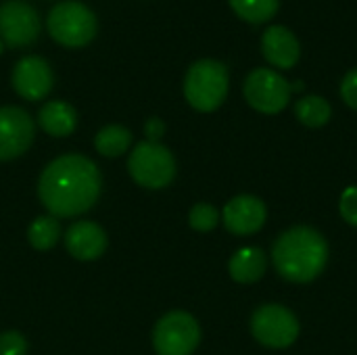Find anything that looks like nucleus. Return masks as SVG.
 Masks as SVG:
<instances>
[{
  "label": "nucleus",
  "instance_id": "obj_14",
  "mask_svg": "<svg viewBox=\"0 0 357 355\" xmlns=\"http://www.w3.org/2000/svg\"><path fill=\"white\" fill-rule=\"evenodd\" d=\"M65 247L75 259L90 262L105 253L107 234L94 222H75L65 234Z\"/></svg>",
  "mask_w": 357,
  "mask_h": 355
},
{
  "label": "nucleus",
  "instance_id": "obj_25",
  "mask_svg": "<svg viewBox=\"0 0 357 355\" xmlns=\"http://www.w3.org/2000/svg\"><path fill=\"white\" fill-rule=\"evenodd\" d=\"M144 134H146L149 142H159V138L165 134V123H163V119H159V117L146 119V123H144Z\"/></svg>",
  "mask_w": 357,
  "mask_h": 355
},
{
  "label": "nucleus",
  "instance_id": "obj_13",
  "mask_svg": "<svg viewBox=\"0 0 357 355\" xmlns=\"http://www.w3.org/2000/svg\"><path fill=\"white\" fill-rule=\"evenodd\" d=\"M261 52L268 63L278 69H291L301 56V46L297 36L284 25H272L261 36Z\"/></svg>",
  "mask_w": 357,
  "mask_h": 355
},
{
  "label": "nucleus",
  "instance_id": "obj_10",
  "mask_svg": "<svg viewBox=\"0 0 357 355\" xmlns=\"http://www.w3.org/2000/svg\"><path fill=\"white\" fill-rule=\"evenodd\" d=\"M31 115L21 107H0V161L21 157L33 142Z\"/></svg>",
  "mask_w": 357,
  "mask_h": 355
},
{
  "label": "nucleus",
  "instance_id": "obj_9",
  "mask_svg": "<svg viewBox=\"0 0 357 355\" xmlns=\"http://www.w3.org/2000/svg\"><path fill=\"white\" fill-rule=\"evenodd\" d=\"M40 17L25 0H6L0 4V40L8 48H25L40 36Z\"/></svg>",
  "mask_w": 357,
  "mask_h": 355
},
{
  "label": "nucleus",
  "instance_id": "obj_2",
  "mask_svg": "<svg viewBox=\"0 0 357 355\" xmlns=\"http://www.w3.org/2000/svg\"><path fill=\"white\" fill-rule=\"evenodd\" d=\"M272 259L284 280L305 285L316 280L326 268L328 245L318 230L310 226H295L274 243Z\"/></svg>",
  "mask_w": 357,
  "mask_h": 355
},
{
  "label": "nucleus",
  "instance_id": "obj_24",
  "mask_svg": "<svg viewBox=\"0 0 357 355\" xmlns=\"http://www.w3.org/2000/svg\"><path fill=\"white\" fill-rule=\"evenodd\" d=\"M341 96H343V100H345L351 109H356L357 111V67L356 69H351V71L343 77V82H341Z\"/></svg>",
  "mask_w": 357,
  "mask_h": 355
},
{
  "label": "nucleus",
  "instance_id": "obj_20",
  "mask_svg": "<svg viewBox=\"0 0 357 355\" xmlns=\"http://www.w3.org/2000/svg\"><path fill=\"white\" fill-rule=\"evenodd\" d=\"M59 236H61V224L52 216H42L33 220L27 230V241L38 251H48L50 247H54Z\"/></svg>",
  "mask_w": 357,
  "mask_h": 355
},
{
  "label": "nucleus",
  "instance_id": "obj_19",
  "mask_svg": "<svg viewBox=\"0 0 357 355\" xmlns=\"http://www.w3.org/2000/svg\"><path fill=\"white\" fill-rule=\"evenodd\" d=\"M236 17L247 23H266L270 21L280 6V0H228Z\"/></svg>",
  "mask_w": 357,
  "mask_h": 355
},
{
  "label": "nucleus",
  "instance_id": "obj_6",
  "mask_svg": "<svg viewBox=\"0 0 357 355\" xmlns=\"http://www.w3.org/2000/svg\"><path fill=\"white\" fill-rule=\"evenodd\" d=\"M251 333L261 345L270 349H287L299 337V320L284 305L270 303L253 314Z\"/></svg>",
  "mask_w": 357,
  "mask_h": 355
},
{
  "label": "nucleus",
  "instance_id": "obj_21",
  "mask_svg": "<svg viewBox=\"0 0 357 355\" xmlns=\"http://www.w3.org/2000/svg\"><path fill=\"white\" fill-rule=\"evenodd\" d=\"M220 222V213L213 205L209 203H197L192 209H190V216H188V224L190 228H195L197 232H209L218 226Z\"/></svg>",
  "mask_w": 357,
  "mask_h": 355
},
{
  "label": "nucleus",
  "instance_id": "obj_11",
  "mask_svg": "<svg viewBox=\"0 0 357 355\" xmlns=\"http://www.w3.org/2000/svg\"><path fill=\"white\" fill-rule=\"evenodd\" d=\"M13 88L15 92L25 98V100H42L48 96V92L52 90V69L48 65L46 59L38 56V54H27L23 59L17 61V65L13 67V75H10Z\"/></svg>",
  "mask_w": 357,
  "mask_h": 355
},
{
  "label": "nucleus",
  "instance_id": "obj_22",
  "mask_svg": "<svg viewBox=\"0 0 357 355\" xmlns=\"http://www.w3.org/2000/svg\"><path fill=\"white\" fill-rule=\"evenodd\" d=\"M27 341L19 333H2L0 335V355H25Z\"/></svg>",
  "mask_w": 357,
  "mask_h": 355
},
{
  "label": "nucleus",
  "instance_id": "obj_1",
  "mask_svg": "<svg viewBox=\"0 0 357 355\" xmlns=\"http://www.w3.org/2000/svg\"><path fill=\"white\" fill-rule=\"evenodd\" d=\"M38 195L52 218H73L88 211L100 195V172L84 155L56 157L40 176Z\"/></svg>",
  "mask_w": 357,
  "mask_h": 355
},
{
  "label": "nucleus",
  "instance_id": "obj_17",
  "mask_svg": "<svg viewBox=\"0 0 357 355\" xmlns=\"http://www.w3.org/2000/svg\"><path fill=\"white\" fill-rule=\"evenodd\" d=\"M295 115L307 128H322L331 121L333 109L326 98L310 94L295 103Z\"/></svg>",
  "mask_w": 357,
  "mask_h": 355
},
{
  "label": "nucleus",
  "instance_id": "obj_5",
  "mask_svg": "<svg viewBox=\"0 0 357 355\" xmlns=\"http://www.w3.org/2000/svg\"><path fill=\"white\" fill-rule=\"evenodd\" d=\"M130 176L144 188H165L176 176V159L159 142H138L128 159Z\"/></svg>",
  "mask_w": 357,
  "mask_h": 355
},
{
  "label": "nucleus",
  "instance_id": "obj_23",
  "mask_svg": "<svg viewBox=\"0 0 357 355\" xmlns=\"http://www.w3.org/2000/svg\"><path fill=\"white\" fill-rule=\"evenodd\" d=\"M339 209H341V216L345 222H349L351 226H357V186H349L343 190Z\"/></svg>",
  "mask_w": 357,
  "mask_h": 355
},
{
  "label": "nucleus",
  "instance_id": "obj_8",
  "mask_svg": "<svg viewBox=\"0 0 357 355\" xmlns=\"http://www.w3.org/2000/svg\"><path fill=\"white\" fill-rule=\"evenodd\" d=\"M243 92L247 103L266 115L280 113L291 100V84L280 73L266 67L253 69L247 75Z\"/></svg>",
  "mask_w": 357,
  "mask_h": 355
},
{
  "label": "nucleus",
  "instance_id": "obj_3",
  "mask_svg": "<svg viewBox=\"0 0 357 355\" xmlns=\"http://www.w3.org/2000/svg\"><path fill=\"white\" fill-rule=\"evenodd\" d=\"M50 38L65 48H84L98 33V19L90 6L79 0H63L54 4L46 17Z\"/></svg>",
  "mask_w": 357,
  "mask_h": 355
},
{
  "label": "nucleus",
  "instance_id": "obj_18",
  "mask_svg": "<svg viewBox=\"0 0 357 355\" xmlns=\"http://www.w3.org/2000/svg\"><path fill=\"white\" fill-rule=\"evenodd\" d=\"M94 146L105 157H119L132 146V132L123 126H107L96 134Z\"/></svg>",
  "mask_w": 357,
  "mask_h": 355
},
{
  "label": "nucleus",
  "instance_id": "obj_4",
  "mask_svg": "<svg viewBox=\"0 0 357 355\" xmlns=\"http://www.w3.org/2000/svg\"><path fill=\"white\" fill-rule=\"evenodd\" d=\"M228 69L215 59L195 61L184 77V96L188 105L201 113H211L222 107L228 96Z\"/></svg>",
  "mask_w": 357,
  "mask_h": 355
},
{
  "label": "nucleus",
  "instance_id": "obj_16",
  "mask_svg": "<svg viewBox=\"0 0 357 355\" xmlns=\"http://www.w3.org/2000/svg\"><path fill=\"white\" fill-rule=\"evenodd\" d=\"M266 266H268V259L259 247H243L230 257L228 270H230L232 280L241 285H251V282H257L266 274Z\"/></svg>",
  "mask_w": 357,
  "mask_h": 355
},
{
  "label": "nucleus",
  "instance_id": "obj_15",
  "mask_svg": "<svg viewBox=\"0 0 357 355\" xmlns=\"http://www.w3.org/2000/svg\"><path fill=\"white\" fill-rule=\"evenodd\" d=\"M38 123H40V128L46 134L56 136V138H63V136H69L75 130V126H77V113L65 100H50V103H46L40 109Z\"/></svg>",
  "mask_w": 357,
  "mask_h": 355
},
{
  "label": "nucleus",
  "instance_id": "obj_26",
  "mask_svg": "<svg viewBox=\"0 0 357 355\" xmlns=\"http://www.w3.org/2000/svg\"><path fill=\"white\" fill-rule=\"evenodd\" d=\"M2 50H4V44H2V40H0V54H2Z\"/></svg>",
  "mask_w": 357,
  "mask_h": 355
},
{
  "label": "nucleus",
  "instance_id": "obj_7",
  "mask_svg": "<svg viewBox=\"0 0 357 355\" xmlns=\"http://www.w3.org/2000/svg\"><path fill=\"white\" fill-rule=\"evenodd\" d=\"M199 341L201 328L186 312L165 314L153 331V345L159 355H192Z\"/></svg>",
  "mask_w": 357,
  "mask_h": 355
},
{
  "label": "nucleus",
  "instance_id": "obj_12",
  "mask_svg": "<svg viewBox=\"0 0 357 355\" xmlns=\"http://www.w3.org/2000/svg\"><path fill=\"white\" fill-rule=\"evenodd\" d=\"M266 218H268V209L264 201L253 195L234 197L232 201L226 203L224 213H222L226 228L238 236L255 234L266 224Z\"/></svg>",
  "mask_w": 357,
  "mask_h": 355
}]
</instances>
